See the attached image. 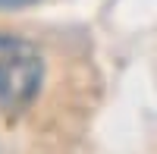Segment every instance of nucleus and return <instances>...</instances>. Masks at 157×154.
Returning <instances> with one entry per match:
<instances>
[{
  "instance_id": "nucleus-1",
  "label": "nucleus",
  "mask_w": 157,
  "mask_h": 154,
  "mask_svg": "<svg viewBox=\"0 0 157 154\" xmlns=\"http://www.w3.org/2000/svg\"><path fill=\"white\" fill-rule=\"evenodd\" d=\"M44 60L32 41L0 32V113H22L41 91Z\"/></svg>"
},
{
  "instance_id": "nucleus-2",
  "label": "nucleus",
  "mask_w": 157,
  "mask_h": 154,
  "mask_svg": "<svg viewBox=\"0 0 157 154\" xmlns=\"http://www.w3.org/2000/svg\"><path fill=\"white\" fill-rule=\"evenodd\" d=\"M22 3H32V0H0V6H22Z\"/></svg>"
}]
</instances>
